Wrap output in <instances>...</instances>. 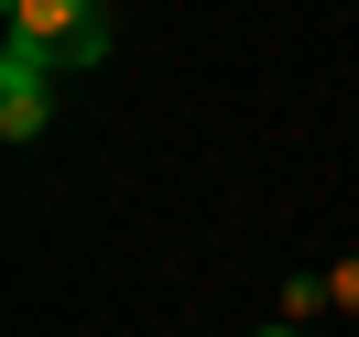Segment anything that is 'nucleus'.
<instances>
[{"label":"nucleus","mask_w":359,"mask_h":337,"mask_svg":"<svg viewBox=\"0 0 359 337\" xmlns=\"http://www.w3.org/2000/svg\"><path fill=\"white\" fill-rule=\"evenodd\" d=\"M11 44H44L66 66H98L109 55V11L98 0H11Z\"/></svg>","instance_id":"1"},{"label":"nucleus","mask_w":359,"mask_h":337,"mask_svg":"<svg viewBox=\"0 0 359 337\" xmlns=\"http://www.w3.org/2000/svg\"><path fill=\"white\" fill-rule=\"evenodd\" d=\"M55 76H66V55H44V44H11V55H0V131H11V142H33L55 120Z\"/></svg>","instance_id":"2"},{"label":"nucleus","mask_w":359,"mask_h":337,"mask_svg":"<svg viewBox=\"0 0 359 337\" xmlns=\"http://www.w3.org/2000/svg\"><path fill=\"white\" fill-rule=\"evenodd\" d=\"M272 337H294V326H272Z\"/></svg>","instance_id":"3"}]
</instances>
